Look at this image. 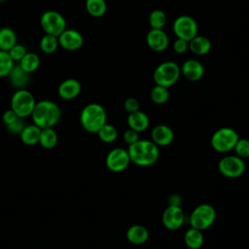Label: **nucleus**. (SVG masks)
<instances>
[{"label":"nucleus","instance_id":"34","mask_svg":"<svg viewBox=\"0 0 249 249\" xmlns=\"http://www.w3.org/2000/svg\"><path fill=\"white\" fill-rule=\"evenodd\" d=\"M9 54L11 58L14 60V62H18L27 53L26 48L21 44H16L9 52Z\"/></svg>","mask_w":249,"mask_h":249},{"label":"nucleus","instance_id":"7","mask_svg":"<svg viewBox=\"0 0 249 249\" xmlns=\"http://www.w3.org/2000/svg\"><path fill=\"white\" fill-rule=\"evenodd\" d=\"M216 219V211L214 207L208 203L197 205L190 215L189 222L192 228L204 231L212 226Z\"/></svg>","mask_w":249,"mask_h":249},{"label":"nucleus","instance_id":"31","mask_svg":"<svg viewBox=\"0 0 249 249\" xmlns=\"http://www.w3.org/2000/svg\"><path fill=\"white\" fill-rule=\"evenodd\" d=\"M150 97L152 101L156 104H163L169 98V90L168 88L156 85L150 92Z\"/></svg>","mask_w":249,"mask_h":249},{"label":"nucleus","instance_id":"38","mask_svg":"<svg viewBox=\"0 0 249 249\" xmlns=\"http://www.w3.org/2000/svg\"><path fill=\"white\" fill-rule=\"evenodd\" d=\"M124 110L128 114L135 112V111L139 110V101L134 97H128L124 100Z\"/></svg>","mask_w":249,"mask_h":249},{"label":"nucleus","instance_id":"25","mask_svg":"<svg viewBox=\"0 0 249 249\" xmlns=\"http://www.w3.org/2000/svg\"><path fill=\"white\" fill-rule=\"evenodd\" d=\"M40 57L35 53L27 52L25 55L18 62V64L27 73L31 74L32 72L36 71L40 66Z\"/></svg>","mask_w":249,"mask_h":249},{"label":"nucleus","instance_id":"32","mask_svg":"<svg viewBox=\"0 0 249 249\" xmlns=\"http://www.w3.org/2000/svg\"><path fill=\"white\" fill-rule=\"evenodd\" d=\"M14 65L15 62L11 58L9 53L0 50V78L7 77Z\"/></svg>","mask_w":249,"mask_h":249},{"label":"nucleus","instance_id":"40","mask_svg":"<svg viewBox=\"0 0 249 249\" xmlns=\"http://www.w3.org/2000/svg\"><path fill=\"white\" fill-rule=\"evenodd\" d=\"M168 203L169 205H176V206H180L181 204V197L180 196L173 194L168 197Z\"/></svg>","mask_w":249,"mask_h":249},{"label":"nucleus","instance_id":"12","mask_svg":"<svg viewBox=\"0 0 249 249\" xmlns=\"http://www.w3.org/2000/svg\"><path fill=\"white\" fill-rule=\"evenodd\" d=\"M185 222V213L181 206L168 205L162 213V224L170 231H176Z\"/></svg>","mask_w":249,"mask_h":249},{"label":"nucleus","instance_id":"18","mask_svg":"<svg viewBox=\"0 0 249 249\" xmlns=\"http://www.w3.org/2000/svg\"><path fill=\"white\" fill-rule=\"evenodd\" d=\"M149 123L150 121L147 114L140 110L129 113L127 116V124L129 128H132L137 132L146 130L149 126Z\"/></svg>","mask_w":249,"mask_h":249},{"label":"nucleus","instance_id":"19","mask_svg":"<svg viewBox=\"0 0 249 249\" xmlns=\"http://www.w3.org/2000/svg\"><path fill=\"white\" fill-rule=\"evenodd\" d=\"M29 75L30 74L24 71L18 64H15L8 76L12 86L17 89H25V87L28 85Z\"/></svg>","mask_w":249,"mask_h":249},{"label":"nucleus","instance_id":"33","mask_svg":"<svg viewBox=\"0 0 249 249\" xmlns=\"http://www.w3.org/2000/svg\"><path fill=\"white\" fill-rule=\"evenodd\" d=\"M235 155L241 159L249 158V140L245 138H239L233 148Z\"/></svg>","mask_w":249,"mask_h":249},{"label":"nucleus","instance_id":"27","mask_svg":"<svg viewBox=\"0 0 249 249\" xmlns=\"http://www.w3.org/2000/svg\"><path fill=\"white\" fill-rule=\"evenodd\" d=\"M57 143V134L53 127L41 128L39 144L45 149H52Z\"/></svg>","mask_w":249,"mask_h":249},{"label":"nucleus","instance_id":"23","mask_svg":"<svg viewBox=\"0 0 249 249\" xmlns=\"http://www.w3.org/2000/svg\"><path fill=\"white\" fill-rule=\"evenodd\" d=\"M17 33L11 27L0 28V50L9 52L18 42Z\"/></svg>","mask_w":249,"mask_h":249},{"label":"nucleus","instance_id":"6","mask_svg":"<svg viewBox=\"0 0 249 249\" xmlns=\"http://www.w3.org/2000/svg\"><path fill=\"white\" fill-rule=\"evenodd\" d=\"M238 139V133L233 128L221 127L212 134L210 143L215 151L219 153H227L233 150Z\"/></svg>","mask_w":249,"mask_h":249},{"label":"nucleus","instance_id":"16","mask_svg":"<svg viewBox=\"0 0 249 249\" xmlns=\"http://www.w3.org/2000/svg\"><path fill=\"white\" fill-rule=\"evenodd\" d=\"M151 138L158 147H165L172 143L174 133L168 125L160 124L153 127L151 131Z\"/></svg>","mask_w":249,"mask_h":249},{"label":"nucleus","instance_id":"14","mask_svg":"<svg viewBox=\"0 0 249 249\" xmlns=\"http://www.w3.org/2000/svg\"><path fill=\"white\" fill-rule=\"evenodd\" d=\"M147 46L154 52H163L169 45V38L163 29H152L146 36Z\"/></svg>","mask_w":249,"mask_h":249},{"label":"nucleus","instance_id":"26","mask_svg":"<svg viewBox=\"0 0 249 249\" xmlns=\"http://www.w3.org/2000/svg\"><path fill=\"white\" fill-rule=\"evenodd\" d=\"M86 10L92 18H101L107 11L105 0H86Z\"/></svg>","mask_w":249,"mask_h":249},{"label":"nucleus","instance_id":"39","mask_svg":"<svg viewBox=\"0 0 249 249\" xmlns=\"http://www.w3.org/2000/svg\"><path fill=\"white\" fill-rule=\"evenodd\" d=\"M18 117L17 116V114L12 110V109H9V110H6L2 116V120H3V123L6 124V125H9L11 124L13 122H15Z\"/></svg>","mask_w":249,"mask_h":249},{"label":"nucleus","instance_id":"41","mask_svg":"<svg viewBox=\"0 0 249 249\" xmlns=\"http://www.w3.org/2000/svg\"><path fill=\"white\" fill-rule=\"evenodd\" d=\"M5 1H7V0H0V4H1V3H4Z\"/></svg>","mask_w":249,"mask_h":249},{"label":"nucleus","instance_id":"3","mask_svg":"<svg viewBox=\"0 0 249 249\" xmlns=\"http://www.w3.org/2000/svg\"><path fill=\"white\" fill-rule=\"evenodd\" d=\"M107 113L104 107L98 103L86 105L80 114V122L85 130L96 133L106 124Z\"/></svg>","mask_w":249,"mask_h":249},{"label":"nucleus","instance_id":"30","mask_svg":"<svg viewBox=\"0 0 249 249\" xmlns=\"http://www.w3.org/2000/svg\"><path fill=\"white\" fill-rule=\"evenodd\" d=\"M99 139L105 143H112L114 142L118 137V131L117 128L109 124H105L101 126V128L96 132Z\"/></svg>","mask_w":249,"mask_h":249},{"label":"nucleus","instance_id":"10","mask_svg":"<svg viewBox=\"0 0 249 249\" xmlns=\"http://www.w3.org/2000/svg\"><path fill=\"white\" fill-rule=\"evenodd\" d=\"M218 169L222 175L228 178H237L245 171L243 159L236 155H230L222 158L218 163Z\"/></svg>","mask_w":249,"mask_h":249},{"label":"nucleus","instance_id":"2","mask_svg":"<svg viewBox=\"0 0 249 249\" xmlns=\"http://www.w3.org/2000/svg\"><path fill=\"white\" fill-rule=\"evenodd\" d=\"M33 124L40 128L54 126L61 118V109L52 100L36 102L31 114Z\"/></svg>","mask_w":249,"mask_h":249},{"label":"nucleus","instance_id":"35","mask_svg":"<svg viewBox=\"0 0 249 249\" xmlns=\"http://www.w3.org/2000/svg\"><path fill=\"white\" fill-rule=\"evenodd\" d=\"M26 124H24V122L22 121V118H18L15 122H13L11 124L9 125H6L7 126V129L11 132V133H14V134H19L23 127L25 126Z\"/></svg>","mask_w":249,"mask_h":249},{"label":"nucleus","instance_id":"37","mask_svg":"<svg viewBox=\"0 0 249 249\" xmlns=\"http://www.w3.org/2000/svg\"><path fill=\"white\" fill-rule=\"evenodd\" d=\"M138 133H139V132L135 131V130L132 129V128L126 129V130L124 132V135H123L124 141L128 146L131 145V144H133V143H135L136 141L139 140Z\"/></svg>","mask_w":249,"mask_h":249},{"label":"nucleus","instance_id":"15","mask_svg":"<svg viewBox=\"0 0 249 249\" xmlns=\"http://www.w3.org/2000/svg\"><path fill=\"white\" fill-rule=\"evenodd\" d=\"M181 75L188 81L196 82L204 75V66L197 59H187L180 67Z\"/></svg>","mask_w":249,"mask_h":249},{"label":"nucleus","instance_id":"22","mask_svg":"<svg viewBox=\"0 0 249 249\" xmlns=\"http://www.w3.org/2000/svg\"><path fill=\"white\" fill-rule=\"evenodd\" d=\"M41 128L36 124H26L19 133L20 140L27 146H34L39 143Z\"/></svg>","mask_w":249,"mask_h":249},{"label":"nucleus","instance_id":"20","mask_svg":"<svg viewBox=\"0 0 249 249\" xmlns=\"http://www.w3.org/2000/svg\"><path fill=\"white\" fill-rule=\"evenodd\" d=\"M125 236L130 243L139 245L145 243L148 240L149 231L142 225H133L127 229Z\"/></svg>","mask_w":249,"mask_h":249},{"label":"nucleus","instance_id":"5","mask_svg":"<svg viewBox=\"0 0 249 249\" xmlns=\"http://www.w3.org/2000/svg\"><path fill=\"white\" fill-rule=\"evenodd\" d=\"M35 104L33 94L25 89H17L11 98V109L22 119L31 116Z\"/></svg>","mask_w":249,"mask_h":249},{"label":"nucleus","instance_id":"36","mask_svg":"<svg viewBox=\"0 0 249 249\" xmlns=\"http://www.w3.org/2000/svg\"><path fill=\"white\" fill-rule=\"evenodd\" d=\"M173 50L176 53L182 54L189 50V42L184 39L177 38L173 43Z\"/></svg>","mask_w":249,"mask_h":249},{"label":"nucleus","instance_id":"28","mask_svg":"<svg viewBox=\"0 0 249 249\" xmlns=\"http://www.w3.org/2000/svg\"><path fill=\"white\" fill-rule=\"evenodd\" d=\"M148 21L152 29H162L166 24L167 17L162 10L156 9L150 13Z\"/></svg>","mask_w":249,"mask_h":249},{"label":"nucleus","instance_id":"21","mask_svg":"<svg viewBox=\"0 0 249 249\" xmlns=\"http://www.w3.org/2000/svg\"><path fill=\"white\" fill-rule=\"evenodd\" d=\"M189 50L197 55H204L211 50L210 40L202 35H196L189 41Z\"/></svg>","mask_w":249,"mask_h":249},{"label":"nucleus","instance_id":"4","mask_svg":"<svg viewBox=\"0 0 249 249\" xmlns=\"http://www.w3.org/2000/svg\"><path fill=\"white\" fill-rule=\"evenodd\" d=\"M180 66L174 61H163L157 66L154 71L153 78L156 85L169 88L173 86L180 78Z\"/></svg>","mask_w":249,"mask_h":249},{"label":"nucleus","instance_id":"24","mask_svg":"<svg viewBox=\"0 0 249 249\" xmlns=\"http://www.w3.org/2000/svg\"><path fill=\"white\" fill-rule=\"evenodd\" d=\"M184 241L188 248L190 249H198L203 244V234L202 231H199L195 228H190L184 235Z\"/></svg>","mask_w":249,"mask_h":249},{"label":"nucleus","instance_id":"8","mask_svg":"<svg viewBox=\"0 0 249 249\" xmlns=\"http://www.w3.org/2000/svg\"><path fill=\"white\" fill-rule=\"evenodd\" d=\"M40 24L45 34L58 37L66 29V20L64 17L57 11L49 10L42 14Z\"/></svg>","mask_w":249,"mask_h":249},{"label":"nucleus","instance_id":"29","mask_svg":"<svg viewBox=\"0 0 249 249\" xmlns=\"http://www.w3.org/2000/svg\"><path fill=\"white\" fill-rule=\"evenodd\" d=\"M59 47L58 38L53 35L45 34L40 40V49L44 53L51 54L54 53Z\"/></svg>","mask_w":249,"mask_h":249},{"label":"nucleus","instance_id":"11","mask_svg":"<svg viewBox=\"0 0 249 249\" xmlns=\"http://www.w3.org/2000/svg\"><path fill=\"white\" fill-rule=\"evenodd\" d=\"M106 166L113 172H121L129 165L130 159L127 150L123 148H114L106 156Z\"/></svg>","mask_w":249,"mask_h":249},{"label":"nucleus","instance_id":"1","mask_svg":"<svg viewBox=\"0 0 249 249\" xmlns=\"http://www.w3.org/2000/svg\"><path fill=\"white\" fill-rule=\"evenodd\" d=\"M127 153L130 161L139 166L154 164L160 157L159 147L152 140H138L128 146Z\"/></svg>","mask_w":249,"mask_h":249},{"label":"nucleus","instance_id":"9","mask_svg":"<svg viewBox=\"0 0 249 249\" xmlns=\"http://www.w3.org/2000/svg\"><path fill=\"white\" fill-rule=\"evenodd\" d=\"M172 29L177 38L184 39L189 42L197 35L198 26L194 18L188 15H182L175 18Z\"/></svg>","mask_w":249,"mask_h":249},{"label":"nucleus","instance_id":"13","mask_svg":"<svg viewBox=\"0 0 249 249\" xmlns=\"http://www.w3.org/2000/svg\"><path fill=\"white\" fill-rule=\"evenodd\" d=\"M57 38L59 47L69 52L79 50L84 44V37L81 32L73 28H66Z\"/></svg>","mask_w":249,"mask_h":249},{"label":"nucleus","instance_id":"42","mask_svg":"<svg viewBox=\"0 0 249 249\" xmlns=\"http://www.w3.org/2000/svg\"><path fill=\"white\" fill-rule=\"evenodd\" d=\"M33 249H36V248H33Z\"/></svg>","mask_w":249,"mask_h":249},{"label":"nucleus","instance_id":"17","mask_svg":"<svg viewBox=\"0 0 249 249\" xmlns=\"http://www.w3.org/2000/svg\"><path fill=\"white\" fill-rule=\"evenodd\" d=\"M81 89V84L77 79L68 78L59 84L57 88V93L62 99L71 100L80 94Z\"/></svg>","mask_w":249,"mask_h":249}]
</instances>
